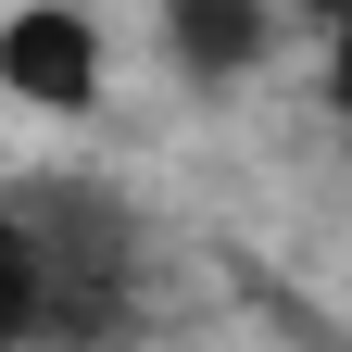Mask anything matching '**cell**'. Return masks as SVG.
I'll return each mask as SVG.
<instances>
[{"mask_svg": "<svg viewBox=\"0 0 352 352\" xmlns=\"http://www.w3.org/2000/svg\"><path fill=\"white\" fill-rule=\"evenodd\" d=\"M25 340H51V277H38L25 214H0V352H25Z\"/></svg>", "mask_w": 352, "mask_h": 352, "instance_id": "277c9868", "label": "cell"}, {"mask_svg": "<svg viewBox=\"0 0 352 352\" xmlns=\"http://www.w3.org/2000/svg\"><path fill=\"white\" fill-rule=\"evenodd\" d=\"M164 38L201 88H227V76L264 63V0H164Z\"/></svg>", "mask_w": 352, "mask_h": 352, "instance_id": "3957f363", "label": "cell"}, {"mask_svg": "<svg viewBox=\"0 0 352 352\" xmlns=\"http://www.w3.org/2000/svg\"><path fill=\"white\" fill-rule=\"evenodd\" d=\"M340 113H352V0H340Z\"/></svg>", "mask_w": 352, "mask_h": 352, "instance_id": "5b68a950", "label": "cell"}, {"mask_svg": "<svg viewBox=\"0 0 352 352\" xmlns=\"http://www.w3.org/2000/svg\"><path fill=\"white\" fill-rule=\"evenodd\" d=\"M0 88H13V101H51V113H88L101 101V38L38 0V13L0 25Z\"/></svg>", "mask_w": 352, "mask_h": 352, "instance_id": "7a4b0ae2", "label": "cell"}, {"mask_svg": "<svg viewBox=\"0 0 352 352\" xmlns=\"http://www.w3.org/2000/svg\"><path fill=\"white\" fill-rule=\"evenodd\" d=\"M25 239H38V277H51V327L63 340H113L126 327V214L101 189H51Z\"/></svg>", "mask_w": 352, "mask_h": 352, "instance_id": "6da1fadb", "label": "cell"}]
</instances>
